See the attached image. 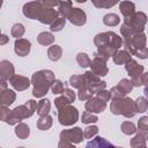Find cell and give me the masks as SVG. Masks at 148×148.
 <instances>
[{"label": "cell", "mask_w": 148, "mask_h": 148, "mask_svg": "<svg viewBox=\"0 0 148 148\" xmlns=\"http://www.w3.org/2000/svg\"><path fill=\"white\" fill-rule=\"evenodd\" d=\"M42 8V1H30L23 6V15L31 20H37L38 13Z\"/></svg>", "instance_id": "14"}, {"label": "cell", "mask_w": 148, "mask_h": 148, "mask_svg": "<svg viewBox=\"0 0 148 148\" xmlns=\"http://www.w3.org/2000/svg\"><path fill=\"white\" fill-rule=\"evenodd\" d=\"M94 44L95 46H97V49L111 47L118 51L123 44V38L113 31H105V32H99L95 36Z\"/></svg>", "instance_id": "5"}, {"label": "cell", "mask_w": 148, "mask_h": 148, "mask_svg": "<svg viewBox=\"0 0 148 148\" xmlns=\"http://www.w3.org/2000/svg\"><path fill=\"white\" fill-rule=\"evenodd\" d=\"M65 23H66V18L60 16L50 25V29H51V31H60L65 27Z\"/></svg>", "instance_id": "38"}, {"label": "cell", "mask_w": 148, "mask_h": 148, "mask_svg": "<svg viewBox=\"0 0 148 148\" xmlns=\"http://www.w3.org/2000/svg\"><path fill=\"white\" fill-rule=\"evenodd\" d=\"M30 49H31V43L25 38L16 39L14 43V51L18 57L28 56L30 53Z\"/></svg>", "instance_id": "18"}, {"label": "cell", "mask_w": 148, "mask_h": 148, "mask_svg": "<svg viewBox=\"0 0 148 148\" xmlns=\"http://www.w3.org/2000/svg\"><path fill=\"white\" fill-rule=\"evenodd\" d=\"M117 3H118L117 1H97V0H92V5L96 6L97 8H111Z\"/></svg>", "instance_id": "42"}, {"label": "cell", "mask_w": 148, "mask_h": 148, "mask_svg": "<svg viewBox=\"0 0 148 148\" xmlns=\"http://www.w3.org/2000/svg\"><path fill=\"white\" fill-rule=\"evenodd\" d=\"M15 75V68L9 60L0 61V77L1 81H9Z\"/></svg>", "instance_id": "19"}, {"label": "cell", "mask_w": 148, "mask_h": 148, "mask_svg": "<svg viewBox=\"0 0 148 148\" xmlns=\"http://www.w3.org/2000/svg\"><path fill=\"white\" fill-rule=\"evenodd\" d=\"M60 140L69 143H80L83 140V131L80 127H73L60 132Z\"/></svg>", "instance_id": "12"}, {"label": "cell", "mask_w": 148, "mask_h": 148, "mask_svg": "<svg viewBox=\"0 0 148 148\" xmlns=\"http://www.w3.org/2000/svg\"><path fill=\"white\" fill-rule=\"evenodd\" d=\"M8 40H9V37H7V35L2 34V35H1V40H0V45H5L6 43H8Z\"/></svg>", "instance_id": "50"}, {"label": "cell", "mask_w": 148, "mask_h": 148, "mask_svg": "<svg viewBox=\"0 0 148 148\" xmlns=\"http://www.w3.org/2000/svg\"><path fill=\"white\" fill-rule=\"evenodd\" d=\"M125 69L131 76V81L134 87L141 86V75L143 74V66L139 65L135 60L131 59L128 62L125 64Z\"/></svg>", "instance_id": "9"}, {"label": "cell", "mask_w": 148, "mask_h": 148, "mask_svg": "<svg viewBox=\"0 0 148 148\" xmlns=\"http://www.w3.org/2000/svg\"><path fill=\"white\" fill-rule=\"evenodd\" d=\"M62 56V49L59 45H52L47 49V58L51 61H58Z\"/></svg>", "instance_id": "26"}, {"label": "cell", "mask_w": 148, "mask_h": 148, "mask_svg": "<svg viewBox=\"0 0 148 148\" xmlns=\"http://www.w3.org/2000/svg\"><path fill=\"white\" fill-rule=\"evenodd\" d=\"M97 120H98V117L95 113H90L88 111H84L81 116V121L83 124H92V123H96Z\"/></svg>", "instance_id": "37"}, {"label": "cell", "mask_w": 148, "mask_h": 148, "mask_svg": "<svg viewBox=\"0 0 148 148\" xmlns=\"http://www.w3.org/2000/svg\"><path fill=\"white\" fill-rule=\"evenodd\" d=\"M97 133H98V127L95 126V125H91V126H88L87 128H84V131H83V138L84 139H91Z\"/></svg>", "instance_id": "40"}, {"label": "cell", "mask_w": 148, "mask_h": 148, "mask_svg": "<svg viewBox=\"0 0 148 148\" xmlns=\"http://www.w3.org/2000/svg\"><path fill=\"white\" fill-rule=\"evenodd\" d=\"M58 12L54 9V8H51V7H47L44 1H42V8L38 13V16H37V20L43 23V24H52L57 18H58Z\"/></svg>", "instance_id": "11"}, {"label": "cell", "mask_w": 148, "mask_h": 148, "mask_svg": "<svg viewBox=\"0 0 148 148\" xmlns=\"http://www.w3.org/2000/svg\"><path fill=\"white\" fill-rule=\"evenodd\" d=\"M84 80H86V87L87 89L94 95V94H97L98 91L101 90H104L105 87H106V82L102 81L99 79V76L95 75L91 71H87L84 74Z\"/></svg>", "instance_id": "8"}, {"label": "cell", "mask_w": 148, "mask_h": 148, "mask_svg": "<svg viewBox=\"0 0 148 148\" xmlns=\"http://www.w3.org/2000/svg\"><path fill=\"white\" fill-rule=\"evenodd\" d=\"M96 97L97 98H99L101 101H103V102H109L110 99H111V92L110 91H108V90H101V91H98L97 94H96Z\"/></svg>", "instance_id": "45"}, {"label": "cell", "mask_w": 148, "mask_h": 148, "mask_svg": "<svg viewBox=\"0 0 148 148\" xmlns=\"http://www.w3.org/2000/svg\"><path fill=\"white\" fill-rule=\"evenodd\" d=\"M117 148H123V147H117Z\"/></svg>", "instance_id": "55"}, {"label": "cell", "mask_w": 148, "mask_h": 148, "mask_svg": "<svg viewBox=\"0 0 148 148\" xmlns=\"http://www.w3.org/2000/svg\"><path fill=\"white\" fill-rule=\"evenodd\" d=\"M25 32V29H24V25L22 23H15L12 29H10V34L13 37H15L16 39H20Z\"/></svg>", "instance_id": "34"}, {"label": "cell", "mask_w": 148, "mask_h": 148, "mask_svg": "<svg viewBox=\"0 0 148 148\" xmlns=\"http://www.w3.org/2000/svg\"><path fill=\"white\" fill-rule=\"evenodd\" d=\"M146 23H147V16L142 12H135L133 15L124 17V24L127 25L134 34L143 32Z\"/></svg>", "instance_id": "6"}, {"label": "cell", "mask_w": 148, "mask_h": 148, "mask_svg": "<svg viewBox=\"0 0 148 148\" xmlns=\"http://www.w3.org/2000/svg\"><path fill=\"white\" fill-rule=\"evenodd\" d=\"M9 83L10 86L17 90V91H23L25 89H28L31 84V80H29L28 77L23 76V75H14L10 80H9Z\"/></svg>", "instance_id": "17"}, {"label": "cell", "mask_w": 148, "mask_h": 148, "mask_svg": "<svg viewBox=\"0 0 148 148\" xmlns=\"http://www.w3.org/2000/svg\"><path fill=\"white\" fill-rule=\"evenodd\" d=\"M76 61H77L79 66L82 67V68L90 67V64H91L90 58H89L88 54L84 53V52H79V53L76 54Z\"/></svg>", "instance_id": "33"}, {"label": "cell", "mask_w": 148, "mask_h": 148, "mask_svg": "<svg viewBox=\"0 0 148 148\" xmlns=\"http://www.w3.org/2000/svg\"><path fill=\"white\" fill-rule=\"evenodd\" d=\"M69 104L71 103L68 102V99L64 95H61V96H59V97H57L54 99V105H56L57 110H60V109H62V108H65V106H67Z\"/></svg>", "instance_id": "41"}, {"label": "cell", "mask_w": 148, "mask_h": 148, "mask_svg": "<svg viewBox=\"0 0 148 148\" xmlns=\"http://www.w3.org/2000/svg\"><path fill=\"white\" fill-rule=\"evenodd\" d=\"M69 84L76 89H82L83 87H86V80L83 75H72L69 77Z\"/></svg>", "instance_id": "31"}, {"label": "cell", "mask_w": 148, "mask_h": 148, "mask_svg": "<svg viewBox=\"0 0 148 148\" xmlns=\"http://www.w3.org/2000/svg\"><path fill=\"white\" fill-rule=\"evenodd\" d=\"M136 127L132 121H124L121 124V132L126 135H132L134 133H136Z\"/></svg>", "instance_id": "36"}, {"label": "cell", "mask_w": 148, "mask_h": 148, "mask_svg": "<svg viewBox=\"0 0 148 148\" xmlns=\"http://www.w3.org/2000/svg\"><path fill=\"white\" fill-rule=\"evenodd\" d=\"M15 134H16V136L18 138V139H22V140H24V139H27L29 135H30V128H29V126L27 125V124H24V123H20V124H17L16 126H15Z\"/></svg>", "instance_id": "27"}, {"label": "cell", "mask_w": 148, "mask_h": 148, "mask_svg": "<svg viewBox=\"0 0 148 148\" xmlns=\"http://www.w3.org/2000/svg\"><path fill=\"white\" fill-rule=\"evenodd\" d=\"M86 148H117V147L113 146L111 142H109L106 139L102 136H96L92 140L88 141Z\"/></svg>", "instance_id": "20"}, {"label": "cell", "mask_w": 148, "mask_h": 148, "mask_svg": "<svg viewBox=\"0 0 148 148\" xmlns=\"http://www.w3.org/2000/svg\"><path fill=\"white\" fill-rule=\"evenodd\" d=\"M54 73L51 69H42L38 72H35L31 76V84L34 87L32 95L34 97L42 98L46 95L49 89H51V86L54 81Z\"/></svg>", "instance_id": "1"}, {"label": "cell", "mask_w": 148, "mask_h": 148, "mask_svg": "<svg viewBox=\"0 0 148 148\" xmlns=\"http://www.w3.org/2000/svg\"><path fill=\"white\" fill-rule=\"evenodd\" d=\"M77 96H79V99L80 101H88L91 97H94V95L87 89V87H83L82 89H80L79 92H77Z\"/></svg>", "instance_id": "43"}, {"label": "cell", "mask_w": 148, "mask_h": 148, "mask_svg": "<svg viewBox=\"0 0 148 148\" xmlns=\"http://www.w3.org/2000/svg\"><path fill=\"white\" fill-rule=\"evenodd\" d=\"M110 110L113 114H116V116L121 114L126 118H132L138 113L135 102L126 96L120 97V98H112Z\"/></svg>", "instance_id": "4"}, {"label": "cell", "mask_w": 148, "mask_h": 148, "mask_svg": "<svg viewBox=\"0 0 148 148\" xmlns=\"http://www.w3.org/2000/svg\"><path fill=\"white\" fill-rule=\"evenodd\" d=\"M51 90L54 95H59V94H62L64 90H65V87H64V83L60 81V80H54L52 86H51Z\"/></svg>", "instance_id": "39"}, {"label": "cell", "mask_w": 148, "mask_h": 148, "mask_svg": "<svg viewBox=\"0 0 148 148\" xmlns=\"http://www.w3.org/2000/svg\"><path fill=\"white\" fill-rule=\"evenodd\" d=\"M16 98V94L14 92V90H10V89H5V90H1L0 91V103H1V106H9L10 104L14 103Z\"/></svg>", "instance_id": "21"}, {"label": "cell", "mask_w": 148, "mask_h": 148, "mask_svg": "<svg viewBox=\"0 0 148 148\" xmlns=\"http://www.w3.org/2000/svg\"><path fill=\"white\" fill-rule=\"evenodd\" d=\"M138 128L140 132H146L148 133V116H143L139 119L138 121Z\"/></svg>", "instance_id": "44"}, {"label": "cell", "mask_w": 148, "mask_h": 148, "mask_svg": "<svg viewBox=\"0 0 148 148\" xmlns=\"http://www.w3.org/2000/svg\"><path fill=\"white\" fill-rule=\"evenodd\" d=\"M141 148H147V147H141Z\"/></svg>", "instance_id": "56"}, {"label": "cell", "mask_w": 148, "mask_h": 148, "mask_svg": "<svg viewBox=\"0 0 148 148\" xmlns=\"http://www.w3.org/2000/svg\"><path fill=\"white\" fill-rule=\"evenodd\" d=\"M52 126V117L51 116H44V117H39V119L37 120V127L40 131H46Z\"/></svg>", "instance_id": "32"}, {"label": "cell", "mask_w": 148, "mask_h": 148, "mask_svg": "<svg viewBox=\"0 0 148 148\" xmlns=\"http://www.w3.org/2000/svg\"><path fill=\"white\" fill-rule=\"evenodd\" d=\"M134 102H135V106H136V112L142 113L148 110V101L146 97H138Z\"/></svg>", "instance_id": "35"}, {"label": "cell", "mask_w": 148, "mask_h": 148, "mask_svg": "<svg viewBox=\"0 0 148 148\" xmlns=\"http://www.w3.org/2000/svg\"><path fill=\"white\" fill-rule=\"evenodd\" d=\"M146 141H147V133L139 132L133 136V139H131L130 145L132 148H141V147H146Z\"/></svg>", "instance_id": "23"}, {"label": "cell", "mask_w": 148, "mask_h": 148, "mask_svg": "<svg viewBox=\"0 0 148 148\" xmlns=\"http://www.w3.org/2000/svg\"><path fill=\"white\" fill-rule=\"evenodd\" d=\"M131 54L126 51V50H118L113 57H112V60L116 65H125L126 62H128L131 60Z\"/></svg>", "instance_id": "22"}, {"label": "cell", "mask_w": 148, "mask_h": 148, "mask_svg": "<svg viewBox=\"0 0 148 148\" xmlns=\"http://www.w3.org/2000/svg\"><path fill=\"white\" fill-rule=\"evenodd\" d=\"M146 44L147 36L145 35V32H138L127 39H124L125 50L131 56H135L139 59L148 58V47H146Z\"/></svg>", "instance_id": "2"}, {"label": "cell", "mask_w": 148, "mask_h": 148, "mask_svg": "<svg viewBox=\"0 0 148 148\" xmlns=\"http://www.w3.org/2000/svg\"><path fill=\"white\" fill-rule=\"evenodd\" d=\"M61 95H64V96L68 99V102H69L71 104H72V103L75 101V98H76V95H75L74 90H72V89H69V88H65V90H64V92H62Z\"/></svg>", "instance_id": "46"}, {"label": "cell", "mask_w": 148, "mask_h": 148, "mask_svg": "<svg viewBox=\"0 0 148 148\" xmlns=\"http://www.w3.org/2000/svg\"><path fill=\"white\" fill-rule=\"evenodd\" d=\"M79 119V111L73 105H67L58 110V120L64 126H72Z\"/></svg>", "instance_id": "7"}, {"label": "cell", "mask_w": 148, "mask_h": 148, "mask_svg": "<svg viewBox=\"0 0 148 148\" xmlns=\"http://www.w3.org/2000/svg\"><path fill=\"white\" fill-rule=\"evenodd\" d=\"M66 18L74 25H83L87 22V15L83 12V9L75 8V7L72 8V10L69 12V14Z\"/></svg>", "instance_id": "15"}, {"label": "cell", "mask_w": 148, "mask_h": 148, "mask_svg": "<svg viewBox=\"0 0 148 148\" xmlns=\"http://www.w3.org/2000/svg\"><path fill=\"white\" fill-rule=\"evenodd\" d=\"M133 83L131 80L128 79H123L118 82L117 86L112 87L110 92H111V99L112 98H120V97H125L128 92L132 91L133 89Z\"/></svg>", "instance_id": "10"}, {"label": "cell", "mask_w": 148, "mask_h": 148, "mask_svg": "<svg viewBox=\"0 0 148 148\" xmlns=\"http://www.w3.org/2000/svg\"><path fill=\"white\" fill-rule=\"evenodd\" d=\"M147 141H148V133H147Z\"/></svg>", "instance_id": "53"}, {"label": "cell", "mask_w": 148, "mask_h": 148, "mask_svg": "<svg viewBox=\"0 0 148 148\" xmlns=\"http://www.w3.org/2000/svg\"><path fill=\"white\" fill-rule=\"evenodd\" d=\"M141 84L148 87V72L147 73H143L141 75Z\"/></svg>", "instance_id": "49"}, {"label": "cell", "mask_w": 148, "mask_h": 148, "mask_svg": "<svg viewBox=\"0 0 148 148\" xmlns=\"http://www.w3.org/2000/svg\"><path fill=\"white\" fill-rule=\"evenodd\" d=\"M51 110V103L47 98H42L38 104H37V113L39 117H44V116H47L49 112Z\"/></svg>", "instance_id": "25"}, {"label": "cell", "mask_w": 148, "mask_h": 148, "mask_svg": "<svg viewBox=\"0 0 148 148\" xmlns=\"http://www.w3.org/2000/svg\"><path fill=\"white\" fill-rule=\"evenodd\" d=\"M119 5V9H120V13L124 15V17H127V16H131L135 13V5L131 1H121L118 3Z\"/></svg>", "instance_id": "24"}, {"label": "cell", "mask_w": 148, "mask_h": 148, "mask_svg": "<svg viewBox=\"0 0 148 148\" xmlns=\"http://www.w3.org/2000/svg\"><path fill=\"white\" fill-rule=\"evenodd\" d=\"M37 102L34 99H29L24 104L16 106L15 109L10 110L9 117L7 118V120L5 123L9 124V125H17L21 123V120L27 119L29 117H31L35 111L37 110Z\"/></svg>", "instance_id": "3"}, {"label": "cell", "mask_w": 148, "mask_h": 148, "mask_svg": "<svg viewBox=\"0 0 148 148\" xmlns=\"http://www.w3.org/2000/svg\"><path fill=\"white\" fill-rule=\"evenodd\" d=\"M143 92H145V96H146V98H147V101H148V87H145Z\"/></svg>", "instance_id": "52"}, {"label": "cell", "mask_w": 148, "mask_h": 148, "mask_svg": "<svg viewBox=\"0 0 148 148\" xmlns=\"http://www.w3.org/2000/svg\"><path fill=\"white\" fill-rule=\"evenodd\" d=\"M73 8V2L72 1H59L58 6V13L61 15V17H67L69 12Z\"/></svg>", "instance_id": "29"}, {"label": "cell", "mask_w": 148, "mask_h": 148, "mask_svg": "<svg viewBox=\"0 0 148 148\" xmlns=\"http://www.w3.org/2000/svg\"><path fill=\"white\" fill-rule=\"evenodd\" d=\"M37 42H38L40 45L49 46V45H51V44L54 42V36H53L51 32L43 31V32H40V34L37 36Z\"/></svg>", "instance_id": "28"}, {"label": "cell", "mask_w": 148, "mask_h": 148, "mask_svg": "<svg viewBox=\"0 0 148 148\" xmlns=\"http://www.w3.org/2000/svg\"><path fill=\"white\" fill-rule=\"evenodd\" d=\"M17 148H24V147H17Z\"/></svg>", "instance_id": "54"}, {"label": "cell", "mask_w": 148, "mask_h": 148, "mask_svg": "<svg viewBox=\"0 0 148 148\" xmlns=\"http://www.w3.org/2000/svg\"><path fill=\"white\" fill-rule=\"evenodd\" d=\"M1 90H5V89H7V83H6V81H1ZM0 90V91H1Z\"/></svg>", "instance_id": "51"}, {"label": "cell", "mask_w": 148, "mask_h": 148, "mask_svg": "<svg viewBox=\"0 0 148 148\" xmlns=\"http://www.w3.org/2000/svg\"><path fill=\"white\" fill-rule=\"evenodd\" d=\"M119 22H120V18L114 13H109V14L104 15V17H103V23L108 27H116L119 24Z\"/></svg>", "instance_id": "30"}, {"label": "cell", "mask_w": 148, "mask_h": 148, "mask_svg": "<svg viewBox=\"0 0 148 148\" xmlns=\"http://www.w3.org/2000/svg\"><path fill=\"white\" fill-rule=\"evenodd\" d=\"M90 68H91V72L97 76H105L109 72V68L106 66V61L101 59V58H97V57H95L91 60Z\"/></svg>", "instance_id": "16"}, {"label": "cell", "mask_w": 148, "mask_h": 148, "mask_svg": "<svg viewBox=\"0 0 148 148\" xmlns=\"http://www.w3.org/2000/svg\"><path fill=\"white\" fill-rule=\"evenodd\" d=\"M58 148H76L73 146V143H69L67 141H64V140H60L59 143H58Z\"/></svg>", "instance_id": "48"}, {"label": "cell", "mask_w": 148, "mask_h": 148, "mask_svg": "<svg viewBox=\"0 0 148 148\" xmlns=\"http://www.w3.org/2000/svg\"><path fill=\"white\" fill-rule=\"evenodd\" d=\"M9 113H10V110L7 106H1V116H0V118H1L2 121L7 120V118L9 117Z\"/></svg>", "instance_id": "47"}, {"label": "cell", "mask_w": 148, "mask_h": 148, "mask_svg": "<svg viewBox=\"0 0 148 148\" xmlns=\"http://www.w3.org/2000/svg\"><path fill=\"white\" fill-rule=\"evenodd\" d=\"M105 108H106V103L101 101L97 97H91L90 99H88L84 103L86 111H88L90 113H101L105 110Z\"/></svg>", "instance_id": "13"}]
</instances>
